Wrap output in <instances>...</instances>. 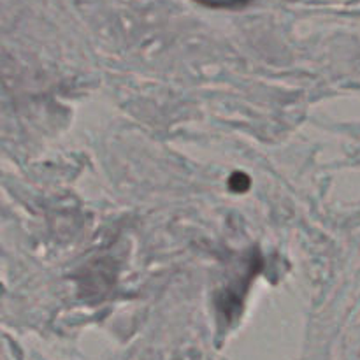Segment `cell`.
Segmentation results:
<instances>
[{
  "label": "cell",
  "instance_id": "cell-1",
  "mask_svg": "<svg viewBox=\"0 0 360 360\" xmlns=\"http://www.w3.org/2000/svg\"><path fill=\"white\" fill-rule=\"evenodd\" d=\"M231 185L234 186V185H238L236 186L234 190H239V192H243V190H246L248 188V185H250V179L246 178L245 174H234L232 176V181H231Z\"/></svg>",
  "mask_w": 360,
  "mask_h": 360
},
{
  "label": "cell",
  "instance_id": "cell-2",
  "mask_svg": "<svg viewBox=\"0 0 360 360\" xmlns=\"http://www.w3.org/2000/svg\"><path fill=\"white\" fill-rule=\"evenodd\" d=\"M200 2H206L210 6H232V4H238L241 0H200Z\"/></svg>",
  "mask_w": 360,
  "mask_h": 360
}]
</instances>
